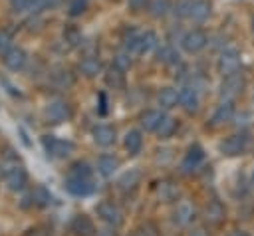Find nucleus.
<instances>
[{"label":"nucleus","instance_id":"1","mask_svg":"<svg viewBox=\"0 0 254 236\" xmlns=\"http://www.w3.org/2000/svg\"><path fill=\"white\" fill-rule=\"evenodd\" d=\"M42 147H44L48 157H56V159H65L73 151V143L71 141L58 139L54 135H44L42 137Z\"/></svg>","mask_w":254,"mask_h":236},{"label":"nucleus","instance_id":"2","mask_svg":"<svg viewBox=\"0 0 254 236\" xmlns=\"http://www.w3.org/2000/svg\"><path fill=\"white\" fill-rule=\"evenodd\" d=\"M216 69L222 77L232 75L236 71H240V52L234 48H226L220 52L218 61H216Z\"/></svg>","mask_w":254,"mask_h":236},{"label":"nucleus","instance_id":"3","mask_svg":"<svg viewBox=\"0 0 254 236\" xmlns=\"http://www.w3.org/2000/svg\"><path fill=\"white\" fill-rule=\"evenodd\" d=\"M244 85H246V81H244L242 73L236 71V73L226 75V77L222 79V85H220L218 95H220L222 101H232V99H236V97L244 91Z\"/></svg>","mask_w":254,"mask_h":236},{"label":"nucleus","instance_id":"4","mask_svg":"<svg viewBox=\"0 0 254 236\" xmlns=\"http://www.w3.org/2000/svg\"><path fill=\"white\" fill-rule=\"evenodd\" d=\"M4 184L8 190L12 192H18V190H24L26 184H28V173L22 165L14 163L10 165L6 171H4Z\"/></svg>","mask_w":254,"mask_h":236},{"label":"nucleus","instance_id":"5","mask_svg":"<svg viewBox=\"0 0 254 236\" xmlns=\"http://www.w3.org/2000/svg\"><path fill=\"white\" fill-rule=\"evenodd\" d=\"M95 212H97V216L101 218V222L107 224V226L119 228V226L123 224V210H121L115 202H111V200L99 202L97 208H95Z\"/></svg>","mask_w":254,"mask_h":236},{"label":"nucleus","instance_id":"6","mask_svg":"<svg viewBox=\"0 0 254 236\" xmlns=\"http://www.w3.org/2000/svg\"><path fill=\"white\" fill-rule=\"evenodd\" d=\"M206 44H208V36H206L202 30H198V28L189 30V32L183 34V38H181V48H183L187 54H198V52H202V50L206 48Z\"/></svg>","mask_w":254,"mask_h":236},{"label":"nucleus","instance_id":"7","mask_svg":"<svg viewBox=\"0 0 254 236\" xmlns=\"http://www.w3.org/2000/svg\"><path fill=\"white\" fill-rule=\"evenodd\" d=\"M64 186L73 196H89L95 192L93 177H67Z\"/></svg>","mask_w":254,"mask_h":236},{"label":"nucleus","instance_id":"8","mask_svg":"<svg viewBox=\"0 0 254 236\" xmlns=\"http://www.w3.org/2000/svg\"><path fill=\"white\" fill-rule=\"evenodd\" d=\"M246 149H248V135L246 133H234L220 143V153L226 157H238V155L246 153Z\"/></svg>","mask_w":254,"mask_h":236},{"label":"nucleus","instance_id":"9","mask_svg":"<svg viewBox=\"0 0 254 236\" xmlns=\"http://www.w3.org/2000/svg\"><path fill=\"white\" fill-rule=\"evenodd\" d=\"M44 115H46L48 123H56L58 125V123H64V121H67L71 117V107L64 99H54V101L48 103Z\"/></svg>","mask_w":254,"mask_h":236},{"label":"nucleus","instance_id":"10","mask_svg":"<svg viewBox=\"0 0 254 236\" xmlns=\"http://www.w3.org/2000/svg\"><path fill=\"white\" fill-rule=\"evenodd\" d=\"M69 232L73 236H95L97 228H95L91 216H87L85 212H79L69 220Z\"/></svg>","mask_w":254,"mask_h":236},{"label":"nucleus","instance_id":"11","mask_svg":"<svg viewBox=\"0 0 254 236\" xmlns=\"http://www.w3.org/2000/svg\"><path fill=\"white\" fill-rule=\"evenodd\" d=\"M179 105L187 111V113H196L198 105H200V97H198V89L192 85H185L179 89Z\"/></svg>","mask_w":254,"mask_h":236},{"label":"nucleus","instance_id":"12","mask_svg":"<svg viewBox=\"0 0 254 236\" xmlns=\"http://www.w3.org/2000/svg\"><path fill=\"white\" fill-rule=\"evenodd\" d=\"M202 159H204L202 147H200V145H192V147L187 151L185 159L181 161V173H183V175H190V173L202 163Z\"/></svg>","mask_w":254,"mask_h":236},{"label":"nucleus","instance_id":"13","mask_svg":"<svg viewBox=\"0 0 254 236\" xmlns=\"http://www.w3.org/2000/svg\"><path fill=\"white\" fill-rule=\"evenodd\" d=\"M232 117H234V105H232V101H222V103L214 109V113L210 115L208 125H210V127H222V125L230 123Z\"/></svg>","mask_w":254,"mask_h":236},{"label":"nucleus","instance_id":"14","mask_svg":"<svg viewBox=\"0 0 254 236\" xmlns=\"http://www.w3.org/2000/svg\"><path fill=\"white\" fill-rule=\"evenodd\" d=\"M202 216H204V220H206L208 224L218 226V224H222L224 218H226V208H224V204H222L220 200H208V204H206L204 210H202Z\"/></svg>","mask_w":254,"mask_h":236},{"label":"nucleus","instance_id":"15","mask_svg":"<svg viewBox=\"0 0 254 236\" xmlns=\"http://www.w3.org/2000/svg\"><path fill=\"white\" fill-rule=\"evenodd\" d=\"M210 16V4L206 0H190L189 2V10H187V18L190 22H204Z\"/></svg>","mask_w":254,"mask_h":236},{"label":"nucleus","instance_id":"16","mask_svg":"<svg viewBox=\"0 0 254 236\" xmlns=\"http://www.w3.org/2000/svg\"><path fill=\"white\" fill-rule=\"evenodd\" d=\"M163 117H165V113L159 111V109H145V111L139 115V127H141L143 131H149V133L153 131V133H155Z\"/></svg>","mask_w":254,"mask_h":236},{"label":"nucleus","instance_id":"17","mask_svg":"<svg viewBox=\"0 0 254 236\" xmlns=\"http://www.w3.org/2000/svg\"><path fill=\"white\" fill-rule=\"evenodd\" d=\"M192 218H194V206L189 200L179 202L177 208H175V212H173V222L177 226H187V224H190Z\"/></svg>","mask_w":254,"mask_h":236},{"label":"nucleus","instance_id":"18","mask_svg":"<svg viewBox=\"0 0 254 236\" xmlns=\"http://www.w3.org/2000/svg\"><path fill=\"white\" fill-rule=\"evenodd\" d=\"M28 61V54L22 48H12L6 56H4V65L12 71H20Z\"/></svg>","mask_w":254,"mask_h":236},{"label":"nucleus","instance_id":"19","mask_svg":"<svg viewBox=\"0 0 254 236\" xmlns=\"http://www.w3.org/2000/svg\"><path fill=\"white\" fill-rule=\"evenodd\" d=\"M141 171L139 169H129L127 173H123L119 178H117V188L121 192H129V190H135L137 184L141 182Z\"/></svg>","mask_w":254,"mask_h":236},{"label":"nucleus","instance_id":"20","mask_svg":"<svg viewBox=\"0 0 254 236\" xmlns=\"http://www.w3.org/2000/svg\"><path fill=\"white\" fill-rule=\"evenodd\" d=\"M117 139V133L111 125H97L93 129V141L99 145V147H111Z\"/></svg>","mask_w":254,"mask_h":236},{"label":"nucleus","instance_id":"21","mask_svg":"<svg viewBox=\"0 0 254 236\" xmlns=\"http://www.w3.org/2000/svg\"><path fill=\"white\" fill-rule=\"evenodd\" d=\"M34 206H40V208H44V206H48L50 202H52V194H50V190L44 186V184H34V188L30 190V194L26 196Z\"/></svg>","mask_w":254,"mask_h":236},{"label":"nucleus","instance_id":"22","mask_svg":"<svg viewBox=\"0 0 254 236\" xmlns=\"http://www.w3.org/2000/svg\"><path fill=\"white\" fill-rule=\"evenodd\" d=\"M157 103L161 105V109H173L179 103V89L175 87H163L157 93Z\"/></svg>","mask_w":254,"mask_h":236},{"label":"nucleus","instance_id":"23","mask_svg":"<svg viewBox=\"0 0 254 236\" xmlns=\"http://www.w3.org/2000/svg\"><path fill=\"white\" fill-rule=\"evenodd\" d=\"M105 83H107L111 89H125L127 79H125L123 69L117 67V65H111V67L105 71Z\"/></svg>","mask_w":254,"mask_h":236},{"label":"nucleus","instance_id":"24","mask_svg":"<svg viewBox=\"0 0 254 236\" xmlns=\"http://www.w3.org/2000/svg\"><path fill=\"white\" fill-rule=\"evenodd\" d=\"M119 169V159L113 155H101L97 159V173L101 177H113V173Z\"/></svg>","mask_w":254,"mask_h":236},{"label":"nucleus","instance_id":"25","mask_svg":"<svg viewBox=\"0 0 254 236\" xmlns=\"http://www.w3.org/2000/svg\"><path fill=\"white\" fill-rule=\"evenodd\" d=\"M123 145H125V151H127L129 155L141 153V149H143V137H141V133L135 131V129L127 131L125 137H123Z\"/></svg>","mask_w":254,"mask_h":236},{"label":"nucleus","instance_id":"26","mask_svg":"<svg viewBox=\"0 0 254 236\" xmlns=\"http://www.w3.org/2000/svg\"><path fill=\"white\" fill-rule=\"evenodd\" d=\"M155 52H157V61L159 63H163V65H175V63H179V54L175 52V48L171 44L159 46Z\"/></svg>","mask_w":254,"mask_h":236},{"label":"nucleus","instance_id":"27","mask_svg":"<svg viewBox=\"0 0 254 236\" xmlns=\"http://www.w3.org/2000/svg\"><path fill=\"white\" fill-rule=\"evenodd\" d=\"M79 71L85 75V77H93L101 71V61L97 56H85L81 61H79Z\"/></svg>","mask_w":254,"mask_h":236},{"label":"nucleus","instance_id":"28","mask_svg":"<svg viewBox=\"0 0 254 236\" xmlns=\"http://www.w3.org/2000/svg\"><path fill=\"white\" fill-rule=\"evenodd\" d=\"M175 131H177V119L171 117V115H165L161 119V123H159V127H157L155 133H157L159 139H169V137L175 135Z\"/></svg>","mask_w":254,"mask_h":236},{"label":"nucleus","instance_id":"29","mask_svg":"<svg viewBox=\"0 0 254 236\" xmlns=\"http://www.w3.org/2000/svg\"><path fill=\"white\" fill-rule=\"evenodd\" d=\"M159 196H161V200H165V202H173V200H177V196H179V186L175 184V182H171V180H163V182H159Z\"/></svg>","mask_w":254,"mask_h":236},{"label":"nucleus","instance_id":"30","mask_svg":"<svg viewBox=\"0 0 254 236\" xmlns=\"http://www.w3.org/2000/svg\"><path fill=\"white\" fill-rule=\"evenodd\" d=\"M147 10L153 18H163L171 10V0H149Z\"/></svg>","mask_w":254,"mask_h":236},{"label":"nucleus","instance_id":"31","mask_svg":"<svg viewBox=\"0 0 254 236\" xmlns=\"http://www.w3.org/2000/svg\"><path fill=\"white\" fill-rule=\"evenodd\" d=\"M52 79H54V83H56L60 89H67V87H71L73 81H75V77H73V73H71L69 69H58V71L52 75Z\"/></svg>","mask_w":254,"mask_h":236},{"label":"nucleus","instance_id":"32","mask_svg":"<svg viewBox=\"0 0 254 236\" xmlns=\"http://www.w3.org/2000/svg\"><path fill=\"white\" fill-rule=\"evenodd\" d=\"M67 177H93V171L85 161H75L69 165Z\"/></svg>","mask_w":254,"mask_h":236},{"label":"nucleus","instance_id":"33","mask_svg":"<svg viewBox=\"0 0 254 236\" xmlns=\"http://www.w3.org/2000/svg\"><path fill=\"white\" fill-rule=\"evenodd\" d=\"M83 36H81V32L77 30V28H67V30H64V42L67 44V46H71V48H75V46H81L83 42Z\"/></svg>","mask_w":254,"mask_h":236},{"label":"nucleus","instance_id":"34","mask_svg":"<svg viewBox=\"0 0 254 236\" xmlns=\"http://www.w3.org/2000/svg\"><path fill=\"white\" fill-rule=\"evenodd\" d=\"M135 236H161L159 232V226L155 222H141L137 228H135Z\"/></svg>","mask_w":254,"mask_h":236},{"label":"nucleus","instance_id":"35","mask_svg":"<svg viewBox=\"0 0 254 236\" xmlns=\"http://www.w3.org/2000/svg\"><path fill=\"white\" fill-rule=\"evenodd\" d=\"M12 34L8 30H0V58H4L12 50Z\"/></svg>","mask_w":254,"mask_h":236},{"label":"nucleus","instance_id":"36","mask_svg":"<svg viewBox=\"0 0 254 236\" xmlns=\"http://www.w3.org/2000/svg\"><path fill=\"white\" fill-rule=\"evenodd\" d=\"M131 56H133V54H129L127 50H125V52L115 54V58H113V65L121 67L123 71H125V69H129V67H131Z\"/></svg>","mask_w":254,"mask_h":236},{"label":"nucleus","instance_id":"37","mask_svg":"<svg viewBox=\"0 0 254 236\" xmlns=\"http://www.w3.org/2000/svg\"><path fill=\"white\" fill-rule=\"evenodd\" d=\"M85 8H87V0H71L67 6V14L71 18H75V16H81L85 12Z\"/></svg>","mask_w":254,"mask_h":236},{"label":"nucleus","instance_id":"38","mask_svg":"<svg viewBox=\"0 0 254 236\" xmlns=\"http://www.w3.org/2000/svg\"><path fill=\"white\" fill-rule=\"evenodd\" d=\"M189 2L190 0H181V2H177L175 4V16H179V18H187V10H189Z\"/></svg>","mask_w":254,"mask_h":236},{"label":"nucleus","instance_id":"39","mask_svg":"<svg viewBox=\"0 0 254 236\" xmlns=\"http://www.w3.org/2000/svg\"><path fill=\"white\" fill-rule=\"evenodd\" d=\"M44 8H48L46 6V0H28V10L32 14H40Z\"/></svg>","mask_w":254,"mask_h":236},{"label":"nucleus","instance_id":"40","mask_svg":"<svg viewBox=\"0 0 254 236\" xmlns=\"http://www.w3.org/2000/svg\"><path fill=\"white\" fill-rule=\"evenodd\" d=\"M147 2H149V0H129L127 4H129V10H133V12H141V10H145Z\"/></svg>","mask_w":254,"mask_h":236},{"label":"nucleus","instance_id":"41","mask_svg":"<svg viewBox=\"0 0 254 236\" xmlns=\"http://www.w3.org/2000/svg\"><path fill=\"white\" fill-rule=\"evenodd\" d=\"M10 8L14 12H24L28 10V0H10Z\"/></svg>","mask_w":254,"mask_h":236},{"label":"nucleus","instance_id":"42","mask_svg":"<svg viewBox=\"0 0 254 236\" xmlns=\"http://www.w3.org/2000/svg\"><path fill=\"white\" fill-rule=\"evenodd\" d=\"M95 236H119V234H117V228H115V226H107V224H105V228L97 230Z\"/></svg>","mask_w":254,"mask_h":236},{"label":"nucleus","instance_id":"43","mask_svg":"<svg viewBox=\"0 0 254 236\" xmlns=\"http://www.w3.org/2000/svg\"><path fill=\"white\" fill-rule=\"evenodd\" d=\"M189 236H210V234L206 232V228H202V226H196V228H192V230L189 232Z\"/></svg>","mask_w":254,"mask_h":236},{"label":"nucleus","instance_id":"44","mask_svg":"<svg viewBox=\"0 0 254 236\" xmlns=\"http://www.w3.org/2000/svg\"><path fill=\"white\" fill-rule=\"evenodd\" d=\"M26 236H48L42 228H30L28 232H26Z\"/></svg>","mask_w":254,"mask_h":236},{"label":"nucleus","instance_id":"45","mask_svg":"<svg viewBox=\"0 0 254 236\" xmlns=\"http://www.w3.org/2000/svg\"><path fill=\"white\" fill-rule=\"evenodd\" d=\"M58 4H60V0H46V6L48 8H56Z\"/></svg>","mask_w":254,"mask_h":236},{"label":"nucleus","instance_id":"46","mask_svg":"<svg viewBox=\"0 0 254 236\" xmlns=\"http://www.w3.org/2000/svg\"><path fill=\"white\" fill-rule=\"evenodd\" d=\"M230 236H250V234H248V232H244V230H234Z\"/></svg>","mask_w":254,"mask_h":236},{"label":"nucleus","instance_id":"47","mask_svg":"<svg viewBox=\"0 0 254 236\" xmlns=\"http://www.w3.org/2000/svg\"><path fill=\"white\" fill-rule=\"evenodd\" d=\"M2 177H4V165L0 163V178H2Z\"/></svg>","mask_w":254,"mask_h":236},{"label":"nucleus","instance_id":"48","mask_svg":"<svg viewBox=\"0 0 254 236\" xmlns=\"http://www.w3.org/2000/svg\"><path fill=\"white\" fill-rule=\"evenodd\" d=\"M252 186H254V171H252Z\"/></svg>","mask_w":254,"mask_h":236},{"label":"nucleus","instance_id":"49","mask_svg":"<svg viewBox=\"0 0 254 236\" xmlns=\"http://www.w3.org/2000/svg\"><path fill=\"white\" fill-rule=\"evenodd\" d=\"M252 30H254V18H252Z\"/></svg>","mask_w":254,"mask_h":236},{"label":"nucleus","instance_id":"50","mask_svg":"<svg viewBox=\"0 0 254 236\" xmlns=\"http://www.w3.org/2000/svg\"><path fill=\"white\" fill-rule=\"evenodd\" d=\"M131 236H135V234H131Z\"/></svg>","mask_w":254,"mask_h":236}]
</instances>
